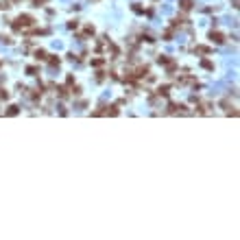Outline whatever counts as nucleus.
<instances>
[{"label": "nucleus", "instance_id": "1", "mask_svg": "<svg viewBox=\"0 0 240 240\" xmlns=\"http://www.w3.org/2000/svg\"><path fill=\"white\" fill-rule=\"evenodd\" d=\"M181 7H183V9H190V7H192V0H181Z\"/></svg>", "mask_w": 240, "mask_h": 240}]
</instances>
